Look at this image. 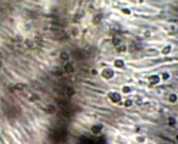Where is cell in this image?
<instances>
[{"label": "cell", "instance_id": "30", "mask_svg": "<svg viewBox=\"0 0 178 144\" xmlns=\"http://www.w3.org/2000/svg\"><path fill=\"white\" fill-rule=\"evenodd\" d=\"M141 130H142V128L139 127V125H136V127L134 128V131H135V133H139V131H141Z\"/></svg>", "mask_w": 178, "mask_h": 144}, {"label": "cell", "instance_id": "28", "mask_svg": "<svg viewBox=\"0 0 178 144\" xmlns=\"http://www.w3.org/2000/svg\"><path fill=\"white\" fill-rule=\"evenodd\" d=\"M99 22H101V19H99V17H95V19H92V23H93V25H96V23H99Z\"/></svg>", "mask_w": 178, "mask_h": 144}, {"label": "cell", "instance_id": "7", "mask_svg": "<svg viewBox=\"0 0 178 144\" xmlns=\"http://www.w3.org/2000/svg\"><path fill=\"white\" fill-rule=\"evenodd\" d=\"M69 36L73 38V39H78V38L81 36V29H79L78 26H72V27L69 29Z\"/></svg>", "mask_w": 178, "mask_h": 144}, {"label": "cell", "instance_id": "31", "mask_svg": "<svg viewBox=\"0 0 178 144\" xmlns=\"http://www.w3.org/2000/svg\"><path fill=\"white\" fill-rule=\"evenodd\" d=\"M1 68H3V61L0 59V69H1Z\"/></svg>", "mask_w": 178, "mask_h": 144}, {"label": "cell", "instance_id": "15", "mask_svg": "<svg viewBox=\"0 0 178 144\" xmlns=\"http://www.w3.org/2000/svg\"><path fill=\"white\" fill-rule=\"evenodd\" d=\"M111 43H112V46H113V48H118L119 45H122V39H121L119 36H113V38H112V41H111Z\"/></svg>", "mask_w": 178, "mask_h": 144}, {"label": "cell", "instance_id": "6", "mask_svg": "<svg viewBox=\"0 0 178 144\" xmlns=\"http://www.w3.org/2000/svg\"><path fill=\"white\" fill-rule=\"evenodd\" d=\"M148 81H149V84H148L149 88H152V86H155V85H158L161 82L160 81V75H149L148 76Z\"/></svg>", "mask_w": 178, "mask_h": 144}, {"label": "cell", "instance_id": "24", "mask_svg": "<svg viewBox=\"0 0 178 144\" xmlns=\"http://www.w3.org/2000/svg\"><path fill=\"white\" fill-rule=\"evenodd\" d=\"M146 52H148V55H151V56H152V55H154V56H157V55L160 53V51H157L155 48H154V49H148Z\"/></svg>", "mask_w": 178, "mask_h": 144}, {"label": "cell", "instance_id": "2", "mask_svg": "<svg viewBox=\"0 0 178 144\" xmlns=\"http://www.w3.org/2000/svg\"><path fill=\"white\" fill-rule=\"evenodd\" d=\"M99 75L102 76V79L111 81V79L115 78V71H113V68H103L101 72H99Z\"/></svg>", "mask_w": 178, "mask_h": 144}, {"label": "cell", "instance_id": "9", "mask_svg": "<svg viewBox=\"0 0 178 144\" xmlns=\"http://www.w3.org/2000/svg\"><path fill=\"white\" fill-rule=\"evenodd\" d=\"M59 59L62 61L63 65L68 63V62H70V53L69 52H62V53H59Z\"/></svg>", "mask_w": 178, "mask_h": 144}, {"label": "cell", "instance_id": "26", "mask_svg": "<svg viewBox=\"0 0 178 144\" xmlns=\"http://www.w3.org/2000/svg\"><path fill=\"white\" fill-rule=\"evenodd\" d=\"M53 74H55V76H62L63 75V69L60 68V69H55L53 71Z\"/></svg>", "mask_w": 178, "mask_h": 144}, {"label": "cell", "instance_id": "18", "mask_svg": "<svg viewBox=\"0 0 178 144\" xmlns=\"http://www.w3.org/2000/svg\"><path fill=\"white\" fill-rule=\"evenodd\" d=\"M135 141L138 144H144V143H146V137H145L144 134H138V136L135 137Z\"/></svg>", "mask_w": 178, "mask_h": 144}, {"label": "cell", "instance_id": "21", "mask_svg": "<svg viewBox=\"0 0 178 144\" xmlns=\"http://www.w3.org/2000/svg\"><path fill=\"white\" fill-rule=\"evenodd\" d=\"M75 95V89H73V86H68V89H66V97L68 98H72Z\"/></svg>", "mask_w": 178, "mask_h": 144}, {"label": "cell", "instance_id": "10", "mask_svg": "<svg viewBox=\"0 0 178 144\" xmlns=\"http://www.w3.org/2000/svg\"><path fill=\"white\" fill-rule=\"evenodd\" d=\"M172 49H174V48H172V45H170V43H168V45H165L161 51H160V53H161V55H164V56H168L171 52H172Z\"/></svg>", "mask_w": 178, "mask_h": 144}, {"label": "cell", "instance_id": "16", "mask_svg": "<svg viewBox=\"0 0 178 144\" xmlns=\"http://www.w3.org/2000/svg\"><path fill=\"white\" fill-rule=\"evenodd\" d=\"M132 89H134L132 86H129V85H124V86L121 88V94H122V95H128V94L132 92Z\"/></svg>", "mask_w": 178, "mask_h": 144}, {"label": "cell", "instance_id": "20", "mask_svg": "<svg viewBox=\"0 0 178 144\" xmlns=\"http://www.w3.org/2000/svg\"><path fill=\"white\" fill-rule=\"evenodd\" d=\"M122 105H124L125 108H129V107H132V105H134V100H131V98H125L124 102H122Z\"/></svg>", "mask_w": 178, "mask_h": 144}, {"label": "cell", "instance_id": "19", "mask_svg": "<svg viewBox=\"0 0 178 144\" xmlns=\"http://www.w3.org/2000/svg\"><path fill=\"white\" fill-rule=\"evenodd\" d=\"M115 49H116V52H118V53H127V52H128V46L122 43V45H119L118 48H115Z\"/></svg>", "mask_w": 178, "mask_h": 144}, {"label": "cell", "instance_id": "3", "mask_svg": "<svg viewBox=\"0 0 178 144\" xmlns=\"http://www.w3.org/2000/svg\"><path fill=\"white\" fill-rule=\"evenodd\" d=\"M43 111H45V114H48V115H55V114L58 112V107H56L55 104H46Z\"/></svg>", "mask_w": 178, "mask_h": 144}, {"label": "cell", "instance_id": "13", "mask_svg": "<svg viewBox=\"0 0 178 144\" xmlns=\"http://www.w3.org/2000/svg\"><path fill=\"white\" fill-rule=\"evenodd\" d=\"M171 79V72L170 71H162L161 74H160V81H170Z\"/></svg>", "mask_w": 178, "mask_h": 144}, {"label": "cell", "instance_id": "17", "mask_svg": "<svg viewBox=\"0 0 178 144\" xmlns=\"http://www.w3.org/2000/svg\"><path fill=\"white\" fill-rule=\"evenodd\" d=\"M177 101H178L177 94H175V92H171L170 95H168V102H170V104H177Z\"/></svg>", "mask_w": 178, "mask_h": 144}, {"label": "cell", "instance_id": "11", "mask_svg": "<svg viewBox=\"0 0 178 144\" xmlns=\"http://www.w3.org/2000/svg\"><path fill=\"white\" fill-rule=\"evenodd\" d=\"M167 125L170 128H177V118L174 117V115H171L167 118Z\"/></svg>", "mask_w": 178, "mask_h": 144}, {"label": "cell", "instance_id": "23", "mask_svg": "<svg viewBox=\"0 0 178 144\" xmlns=\"http://www.w3.org/2000/svg\"><path fill=\"white\" fill-rule=\"evenodd\" d=\"M23 43H25L26 48H33V46H34V43L32 42L30 39H25V41H23Z\"/></svg>", "mask_w": 178, "mask_h": 144}, {"label": "cell", "instance_id": "25", "mask_svg": "<svg viewBox=\"0 0 178 144\" xmlns=\"http://www.w3.org/2000/svg\"><path fill=\"white\" fill-rule=\"evenodd\" d=\"M121 12H122L124 15H127V16H131V9H128V7H122V9H121Z\"/></svg>", "mask_w": 178, "mask_h": 144}, {"label": "cell", "instance_id": "29", "mask_svg": "<svg viewBox=\"0 0 178 144\" xmlns=\"http://www.w3.org/2000/svg\"><path fill=\"white\" fill-rule=\"evenodd\" d=\"M149 36H151V32H149V30H145L144 32V38H149Z\"/></svg>", "mask_w": 178, "mask_h": 144}, {"label": "cell", "instance_id": "14", "mask_svg": "<svg viewBox=\"0 0 178 144\" xmlns=\"http://www.w3.org/2000/svg\"><path fill=\"white\" fill-rule=\"evenodd\" d=\"M27 101H29V102H39V101H40V95H39V94H36V92L30 94V95H29V98H27Z\"/></svg>", "mask_w": 178, "mask_h": 144}, {"label": "cell", "instance_id": "8", "mask_svg": "<svg viewBox=\"0 0 178 144\" xmlns=\"http://www.w3.org/2000/svg\"><path fill=\"white\" fill-rule=\"evenodd\" d=\"M75 71H76L75 65H73V63H70V62H68V63H65V65H63V74H66V75L73 74Z\"/></svg>", "mask_w": 178, "mask_h": 144}, {"label": "cell", "instance_id": "1", "mask_svg": "<svg viewBox=\"0 0 178 144\" xmlns=\"http://www.w3.org/2000/svg\"><path fill=\"white\" fill-rule=\"evenodd\" d=\"M106 97L115 105H121L122 104V94L119 92V91H109V92L106 94Z\"/></svg>", "mask_w": 178, "mask_h": 144}, {"label": "cell", "instance_id": "4", "mask_svg": "<svg viewBox=\"0 0 178 144\" xmlns=\"http://www.w3.org/2000/svg\"><path fill=\"white\" fill-rule=\"evenodd\" d=\"M102 131H103V124H101V123H98V124H93V125H91V133H92V134H95V136L101 134Z\"/></svg>", "mask_w": 178, "mask_h": 144}, {"label": "cell", "instance_id": "27", "mask_svg": "<svg viewBox=\"0 0 178 144\" xmlns=\"http://www.w3.org/2000/svg\"><path fill=\"white\" fill-rule=\"evenodd\" d=\"M91 74H92L93 76H96V75H99V71H98V69H95V68H92V69H91Z\"/></svg>", "mask_w": 178, "mask_h": 144}, {"label": "cell", "instance_id": "5", "mask_svg": "<svg viewBox=\"0 0 178 144\" xmlns=\"http://www.w3.org/2000/svg\"><path fill=\"white\" fill-rule=\"evenodd\" d=\"M125 66H127L125 59H122V58H116V59H113V68L115 69H124Z\"/></svg>", "mask_w": 178, "mask_h": 144}, {"label": "cell", "instance_id": "12", "mask_svg": "<svg viewBox=\"0 0 178 144\" xmlns=\"http://www.w3.org/2000/svg\"><path fill=\"white\" fill-rule=\"evenodd\" d=\"M12 86H13V88H10L12 91H25L27 85H26V84H23V82H17V84L12 85Z\"/></svg>", "mask_w": 178, "mask_h": 144}, {"label": "cell", "instance_id": "22", "mask_svg": "<svg viewBox=\"0 0 178 144\" xmlns=\"http://www.w3.org/2000/svg\"><path fill=\"white\" fill-rule=\"evenodd\" d=\"M25 41V38L22 36V35H16L15 38H13V42H16V43H20V42H23Z\"/></svg>", "mask_w": 178, "mask_h": 144}]
</instances>
